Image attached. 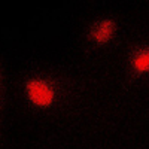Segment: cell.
Here are the masks:
<instances>
[{"label":"cell","instance_id":"6da1fadb","mask_svg":"<svg viewBox=\"0 0 149 149\" xmlns=\"http://www.w3.org/2000/svg\"><path fill=\"white\" fill-rule=\"evenodd\" d=\"M26 93L29 100L37 107H48L54 103V86L45 79H30L26 84Z\"/></svg>","mask_w":149,"mask_h":149},{"label":"cell","instance_id":"7a4b0ae2","mask_svg":"<svg viewBox=\"0 0 149 149\" xmlns=\"http://www.w3.org/2000/svg\"><path fill=\"white\" fill-rule=\"evenodd\" d=\"M115 29H116V26L112 19L97 21L91 27V37L94 39V42L97 45H104L112 39V36L115 34Z\"/></svg>","mask_w":149,"mask_h":149},{"label":"cell","instance_id":"3957f363","mask_svg":"<svg viewBox=\"0 0 149 149\" xmlns=\"http://www.w3.org/2000/svg\"><path fill=\"white\" fill-rule=\"evenodd\" d=\"M131 69L136 74L149 73V46L137 49L131 55Z\"/></svg>","mask_w":149,"mask_h":149}]
</instances>
